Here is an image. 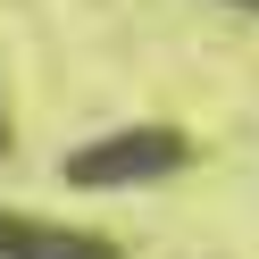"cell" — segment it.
Listing matches in <instances>:
<instances>
[{"instance_id":"obj_1","label":"cell","mask_w":259,"mask_h":259,"mask_svg":"<svg viewBox=\"0 0 259 259\" xmlns=\"http://www.w3.org/2000/svg\"><path fill=\"white\" fill-rule=\"evenodd\" d=\"M242 9H259V0H242Z\"/></svg>"}]
</instances>
